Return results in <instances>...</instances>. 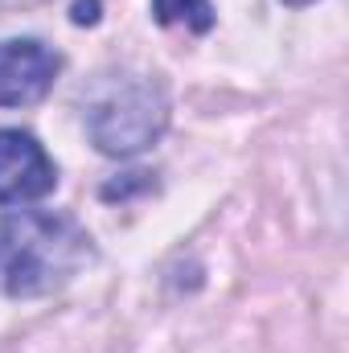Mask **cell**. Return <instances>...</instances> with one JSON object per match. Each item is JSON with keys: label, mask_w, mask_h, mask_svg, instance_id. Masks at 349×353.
I'll return each instance as SVG.
<instances>
[{"label": "cell", "mask_w": 349, "mask_h": 353, "mask_svg": "<svg viewBox=\"0 0 349 353\" xmlns=\"http://www.w3.org/2000/svg\"><path fill=\"white\" fill-rule=\"evenodd\" d=\"M99 8H103L99 0H74V8H70V21H74V25H99V17H103Z\"/></svg>", "instance_id": "7"}, {"label": "cell", "mask_w": 349, "mask_h": 353, "mask_svg": "<svg viewBox=\"0 0 349 353\" xmlns=\"http://www.w3.org/2000/svg\"><path fill=\"white\" fill-rule=\"evenodd\" d=\"M279 4H288V8H308V4H317V0H279Z\"/></svg>", "instance_id": "9"}, {"label": "cell", "mask_w": 349, "mask_h": 353, "mask_svg": "<svg viewBox=\"0 0 349 353\" xmlns=\"http://www.w3.org/2000/svg\"><path fill=\"white\" fill-rule=\"evenodd\" d=\"M152 17L157 25H185L193 33H210L218 21L210 0H152Z\"/></svg>", "instance_id": "5"}, {"label": "cell", "mask_w": 349, "mask_h": 353, "mask_svg": "<svg viewBox=\"0 0 349 353\" xmlns=\"http://www.w3.org/2000/svg\"><path fill=\"white\" fill-rule=\"evenodd\" d=\"M25 4H37V0H0V8H25Z\"/></svg>", "instance_id": "8"}, {"label": "cell", "mask_w": 349, "mask_h": 353, "mask_svg": "<svg viewBox=\"0 0 349 353\" xmlns=\"http://www.w3.org/2000/svg\"><path fill=\"white\" fill-rule=\"evenodd\" d=\"M94 263V239L74 214L12 210L0 214V292L41 300L62 292Z\"/></svg>", "instance_id": "1"}, {"label": "cell", "mask_w": 349, "mask_h": 353, "mask_svg": "<svg viewBox=\"0 0 349 353\" xmlns=\"http://www.w3.org/2000/svg\"><path fill=\"white\" fill-rule=\"evenodd\" d=\"M62 74V54L37 37H8L0 41V107H29L41 103L54 79Z\"/></svg>", "instance_id": "4"}, {"label": "cell", "mask_w": 349, "mask_h": 353, "mask_svg": "<svg viewBox=\"0 0 349 353\" xmlns=\"http://www.w3.org/2000/svg\"><path fill=\"white\" fill-rule=\"evenodd\" d=\"M87 136L103 157H140L148 152L173 119V103L152 74H107L87 99Z\"/></svg>", "instance_id": "2"}, {"label": "cell", "mask_w": 349, "mask_h": 353, "mask_svg": "<svg viewBox=\"0 0 349 353\" xmlns=\"http://www.w3.org/2000/svg\"><path fill=\"white\" fill-rule=\"evenodd\" d=\"M58 189V165L25 128H0V205H29Z\"/></svg>", "instance_id": "3"}, {"label": "cell", "mask_w": 349, "mask_h": 353, "mask_svg": "<svg viewBox=\"0 0 349 353\" xmlns=\"http://www.w3.org/2000/svg\"><path fill=\"white\" fill-rule=\"evenodd\" d=\"M148 189H157L152 173H123V176H115V181H107V185L99 189V197H103V201H128V197L148 193Z\"/></svg>", "instance_id": "6"}]
</instances>
